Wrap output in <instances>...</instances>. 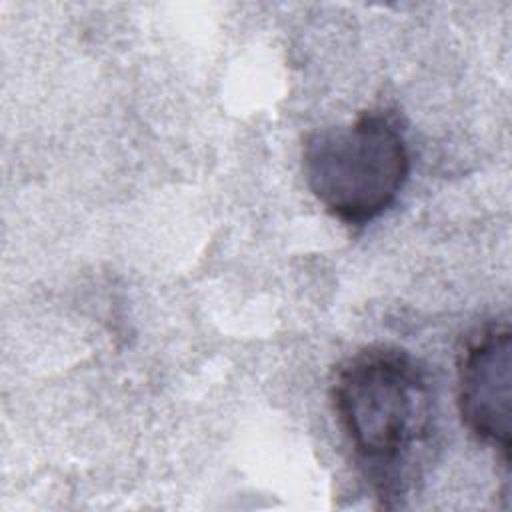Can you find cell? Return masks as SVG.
<instances>
[{"mask_svg":"<svg viewBox=\"0 0 512 512\" xmlns=\"http://www.w3.org/2000/svg\"><path fill=\"white\" fill-rule=\"evenodd\" d=\"M302 174L312 196L346 226H366L398 198L410 174V150L390 110H366L302 140Z\"/></svg>","mask_w":512,"mask_h":512,"instance_id":"7a4b0ae2","label":"cell"},{"mask_svg":"<svg viewBox=\"0 0 512 512\" xmlns=\"http://www.w3.org/2000/svg\"><path fill=\"white\" fill-rule=\"evenodd\" d=\"M458 414L468 432L508 468L512 446V332L490 320L466 336L458 360Z\"/></svg>","mask_w":512,"mask_h":512,"instance_id":"3957f363","label":"cell"},{"mask_svg":"<svg viewBox=\"0 0 512 512\" xmlns=\"http://www.w3.org/2000/svg\"><path fill=\"white\" fill-rule=\"evenodd\" d=\"M330 402L380 506H400L422 476L436 436L426 366L400 346H362L334 368Z\"/></svg>","mask_w":512,"mask_h":512,"instance_id":"6da1fadb","label":"cell"}]
</instances>
